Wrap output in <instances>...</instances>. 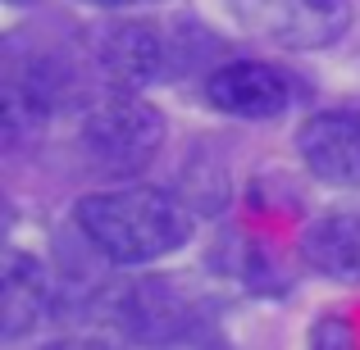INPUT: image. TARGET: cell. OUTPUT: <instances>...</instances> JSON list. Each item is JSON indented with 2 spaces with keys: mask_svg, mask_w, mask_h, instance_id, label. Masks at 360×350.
I'll return each mask as SVG.
<instances>
[{
  "mask_svg": "<svg viewBox=\"0 0 360 350\" xmlns=\"http://www.w3.org/2000/svg\"><path fill=\"white\" fill-rule=\"evenodd\" d=\"M87 5H101V9H128V5H160V0H87Z\"/></svg>",
  "mask_w": 360,
  "mask_h": 350,
  "instance_id": "30bf717a",
  "label": "cell"
},
{
  "mask_svg": "<svg viewBox=\"0 0 360 350\" xmlns=\"http://www.w3.org/2000/svg\"><path fill=\"white\" fill-rule=\"evenodd\" d=\"M9 5H32V0H9Z\"/></svg>",
  "mask_w": 360,
  "mask_h": 350,
  "instance_id": "8fae6325",
  "label": "cell"
},
{
  "mask_svg": "<svg viewBox=\"0 0 360 350\" xmlns=\"http://www.w3.org/2000/svg\"><path fill=\"white\" fill-rule=\"evenodd\" d=\"M297 150L310 173L333 187H360V114L356 109H319L301 123Z\"/></svg>",
  "mask_w": 360,
  "mask_h": 350,
  "instance_id": "8992f818",
  "label": "cell"
},
{
  "mask_svg": "<svg viewBox=\"0 0 360 350\" xmlns=\"http://www.w3.org/2000/svg\"><path fill=\"white\" fill-rule=\"evenodd\" d=\"M301 255L333 282H360V205L324 210L301 236Z\"/></svg>",
  "mask_w": 360,
  "mask_h": 350,
  "instance_id": "9c48e42d",
  "label": "cell"
},
{
  "mask_svg": "<svg viewBox=\"0 0 360 350\" xmlns=\"http://www.w3.org/2000/svg\"><path fill=\"white\" fill-rule=\"evenodd\" d=\"M73 223L91 245L115 264H150L183 250L192 236V214L183 201L155 187H119L91 191L78 201Z\"/></svg>",
  "mask_w": 360,
  "mask_h": 350,
  "instance_id": "6da1fadb",
  "label": "cell"
},
{
  "mask_svg": "<svg viewBox=\"0 0 360 350\" xmlns=\"http://www.w3.org/2000/svg\"><path fill=\"white\" fill-rule=\"evenodd\" d=\"M51 300H55V287L46 264L37 255L9 245L5 264H0V337L18 342V337L37 332L51 314Z\"/></svg>",
  "mask_w": 360,
  "mask_h": 350,
  "instance_id": "ba28073f",
  "label": "cell"
},
{
  "mask_svg": "<svg viewBox=\"0 0 360 350\" xmlns=\"http://www.w3.org/2000/svg\"><path fill=\"white\" fill-rule=\"evenodd\" d=\"M115 318L123 332L141 342H187L192 328H201V305L165 278L128 282L115 300Z\"/></svg>",
  "mask_w": 360,
  "mask_h": 350,
  "instance_id": "277c9868",
  "label": "cell"
},
{
  "mask_svg": "<svg viewBox=\"0 0 360 350\" xmlns=\"http://www.w3.org/2000/svg\"><path fill=\"white\" fill-rule=\"evenodd\" d=\"M160 146H165V114L137 100V91H119V96L101 100L82 123V150L110 177L146 173Z\"/></svg>",
  "mask_w": 360,
  "mask_h": 350,
  "instance_id": "7a4b0ae2",
  "label": "cell"
},
{
  "mask_svg": "<svg viewBox=\"0 0 360 350\" xmlns=\"http://www.w3.org/2000/svg\"><path fill=\"white\" fill-rule=\"evenodd\" d=\"M233 18L283 51H324L352 27V0H229Z\"/></svg>",
  "mask_w": 360,
  "mask_h": 350,
  "instance_id": "3957f363",
  "label": "cell"
},
{
  "mask_svg": "<svg viewBox=\"0 0 360 350\" xmlns=\"http://www.w3.org/2000/svg\"><path fill=\"white\" fill-rule=\"evenodd\" d=\"M205 100L233 119H278L292 105V87L274 64L233 60L205 78Z\"/></svg>",
  "mask_w": 360,
  "mask_h": 350,
  "instance_id": "5b68a950",
  "label": "cell"
},
{
  "mask_svg": "<svg viewBox=\"0 0 360 350\" xmlns=\"http://www.w3.org/2000/svg\"><path fill=\"white\" fill-rule=\"evenodd\" d=\"M96 64L115 91H141L165 78L169 46L150 23H115L96 36Z\"/></svg>",
  "mask_w": 360,
  "mask_h": 350,
  "instance_id": "52a82bcc",
  "label": "cell"
}]
</instances>
